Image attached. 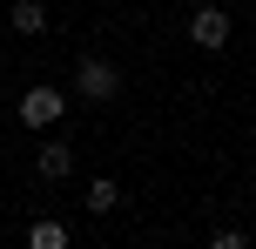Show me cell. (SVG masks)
I'll use <instances>...</instances> for the list:
<instances>
[{"instance_id": "5b68a950", "label": "cell", "mask_w": 256, "mask_h": 249, "mask_svg": "<svg viewBox=\"0 0 256 249\" xmlns=\"http://www.w3.org/2000/svg\"><path fill=\"white\" fill-rule=\"evenodd\" d=\"M27 243H34V249H68V223H54V216H40V223L27 229Z\"/></svg>"}, {"instance_id": "52a82bcc", "label": "cell", "mask_w": 256, "mask_h": 249, "mask_svg": "<svg viewBox=\"0 0 256 249\" xmlns=\"http://www.w3.org/2000/svg\"><path fill=\"white\" fill-rule=\"evenodd\" d=\"M115 202H122V189L108 182V175H102V182H88V209H94V216H108Z\"/></svg>"}, {"instance_id": "6da1fadb", "label": "cell", "mask_w": 256, "mask_h": 249, "mask_svg": "<svg viewBox=\"0 0 256 249\" xmlns=\"http://www.w3.org/2000/svg\"><path fill=\"white\" fill-rule=\"evenodd\" d=\"M74 94H81V101H115V94H122L115 61H102V54H81V67H74Z\"/></svg>"}, {"instance_id": "277c9868", "label": "cell", "mask_w": 256, "mask_h": 249, "mask_svg": "<svg viewBox=\"0 0 256 249\" xmlns=\"http://www.w3.org/2000/svg\"><path fill=\"white\" fill-rule=\"evenodd\" d=\"M34 169L48 175V182H68V175H74V148H61V142H48V148H40V155H34Z\"/></svg>"}, {"instance_id": "8992f818", "label": "cell", "mask_w": 256, "mask_h": 249, "mask_svg": "<svg viewBox=\"0 0 256 249\" xmlns=\"http://www.w3.org/2000/svg\"><path fill=\"white\" fill-rule=\"evenodd\" d=\"M48 27V7L40 0H14V34H40Z\"/></svg>"}, {"instance_id": "3957f363", "label": "cell", "mask_w": 256, "mask_h": 249, "mask_svg": "<svg viewBox=\"0 0 256 249\" xmlns=\"http://www.w3.org/2000/svg\"><path fill=\"white\" fill-rule=\"evenodd\" d=\"M189 40L209 47V54L230 47V13H222V7H196V13H189Z\"/></svg>"}, {"instance_id": "7a4b0ae2", "label": "cell", "mask_w": 256, "mask_h": 249, "mask_svg": "<svg viewBox=\"0 0 256 249\" xmlns=\"http://www.w3.org/2000/svg\"><path fill=\"white\" fill-rule=\"evenodd\" d=\"M61 115H68V94H54V88H27L20 94V121L27 128H54Z\"/></svg>"}]
</instances>
